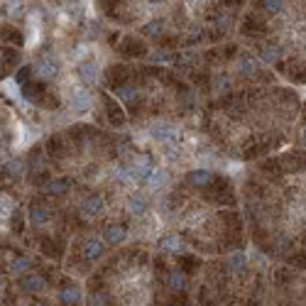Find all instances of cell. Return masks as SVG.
Returning a JSON list of instances; mask_svg holds the SVG:
<instances>
[{
	"instance_id": "obj_3",
	"label": "cell",
	"mask_w": 306,
	"mask_h": 306,
	"mask_svg": "<svg viewBox=\"0 0 306 306\" xmlns=\"http://www.w3.org/2000/svg\"><path fill=\"white\" fill-rule=\"evenodd\" d=\"M106 245H108V242L100 240V238H86V240L81 242V255H84V260H88V262L100 260L103 252H106Z\"/></svg>"
},
{
	"instance_id": "obj_9",
	"label": "cell",
	"mask_w": 306,
	"mask_h": 306,
	"mask_svg": "<svg viewBox=\"0 0 306 306\" xmlns=\"http://www.w3.org/2000/svg\"><path fill=\"white\" fill-rule=\"evenodd\" d=\"M81 299H84V294H81V289L76 284H69L59 292V304L62 306H76L81 304Z\"/></svg>"
},
{
	"instance_id": "obj_8",
	"label": "cell",
	"mask_w": 306,
	"mask_h": 306,
	"mask_svg": "<svg viewBox=\"0 0 306 306\" xmlns=\"http://www.w3.org/2000/svg\"><path fill=\"white\" fill-rule=\"evenodd\" d=\"M147 198L142 196V194H132V196H128V213L130 216H135V218H142V216H147Z\"/></svg>"
},
{
	"instance_id": "obj_2",
	"label": "cell",
	"mask_w": 306,
	"mask_h": 306,
	"mask_svg": "<svg viewBox=\"0 0 306 306\" xmlns=\"http://www.w3.org/2000/svg\"><path fill=\"white\" fill-rule=\"evenodd\" d=\"M81 216L88 220L98 218V216H103V211H106V201H103V196H98V194H93V196H86L84 201H81Z\"/></svg>"
},
{
	"instance_id": "obj_4",
	"label": "cell",
	"mask_w": 306,
	"mask_h": 306,
	"mask_svg": "<svg viewBox=\"0 0 306 306\" xmlns=\"http://www.w3.org/2000/svg\"><path fill=\"white\" fill-rule=\"evenodd\" d=\"M100 235H103V240L108 242V245H120L125 240V228H123L120 223H106L103 230H100Z\"/></svg>"
},
{
	"instance_id": "obj_16",
	"label": "cell",
	"mask_w": 306,
	"mask_h": 306,
	"mask_svg": "<svg viewBox=\"0 0 306 306\" xmlns=\"http://www.w3.org/2000/svg\"><path fill=\"white\" fill-rule=\"evenodd\" d=\"M106 304H108V299H106V296L100 294V292H98V294H93V296H91V306H106Z\"/></svg>"
},
{
	"instance_id": "obj_17",
	"label": "cell",
	"mask_w": 306,
	"mask_h": 306,
	"mask_svg": "<svg viewBox=\"0 0 306 306\" xmlns=\"http://www.w3.org/2000/svg\"><path fill=\"white\" fill-rule=\"evenodd\" d=\"M301 140H304V145H306V125H304V130H301Z\"/></svg>"
},
{
	"instance_id": "obj_13",
	"label": "cell",
	"mask_w": 306,
	"mask_h": 306,
	"mask_svg": "<svg viewBox=\"0 0 306 306\" xmlns=\"http://www.w3.org/2000/svg\"><path fill=\"white\" fill-rule=\"evenodd\" d=\"M157 248L162 252H176L181 248V240H179V235H162V238L157 240Z\"/></svg>"
},
{
	"instance_id": "obj_7",
	"label": "cell",
	"mask_w": 306,
	"mask_h": 306,
	"mask_svg": "<svg viewBox=\"0 0 306 306\" xmlns=\"http://www.w3.org/2000/svg\"><path fill=\"white\" fill-rule=\"evenodd\" d=\"M66 189H69V181L62 179V176H54V179H49V181L42 184V194L44 196H64Z\"/></svg>"
},
{
	"instance_id": "obj_1",
	"label": "cell",
	"mask_w": 306,
	"mask_h": 306,
	"mask_svg": "<svg viewBox=\"0 0 306 306\" xmlns=\"http://www.w3.org/2000/svg\"><path fill=\"white\" fill-rule=\"evenodd\" d=\"M91 103H93V96H91V91L86 86H76L69 93V106H71V110H76V113H86L91 108Z\"/></svg>"
},
{
	"instance_id": "obj_11",
	"label": "cell",
	"mask_w": 306,
	"mask_h": 306,
	"mask_svg": "<svg viewBox=\"0 0 306 306\" xmlns=\"http://www.w3.org/2000/svg\"><path fill=\"white\" fill-rule=\"evenodd\" d=\"M167 181H169V172L154 167V172L150 174V179H147V189H150V191H159L162 186H167Z\"/></svg>"
},
{
	"instance_id": "obj_6",
	"label": "cell",
	"mask_w": 306,
	"mask_h": 306,
	"mask_svg": "<svg viewBox=\"0 0 306 306\" xmlns=\"http://www.w3.org/2000/svg\"><path fill=\"white\" fill-rule=\"evenodd\" d=\"M20 289L25 292V294H39V292L44 289V277H42V274L27 272L20 279Z\"/></svg>"
},
{
	"instance_id": "obj_10",
	"label": "cell",
	"mask_w": 306,
	"mask_h": 306,
	"mask_svg": "<svg viewBox=\"0 0 306 306\" xmlns=\"http://www.w3.org/2000/svg\"><path fill=\"white\" fill-rule=\"evenodd\" d=\"M49 218H52V216H49V208L47 206H39V203H37V206H30V223H32L34 228L47 226Z\"/></svg>"
},
{
	"instance_id": "obj_5",
	"label": "cell",
	"mask_w": 306,
	"mask_h": 306,
	"mask_svg": "<svg viewBox=\"0 0 306 306\" xmlns=\"http://www.w3.org/2000/svg\"><path fill=\"white\" fill-rule=\"evenodd\" d=\"M32 257L30 255H17V257H12L10 262H8V272L12 277H22V274H27L32 270Z\"/></svg>"
},
{
	"instance_id": "obj_15",
	"label": "cell",
	"mask_w": 306,
	"mask_h": 306,
	"mask_svg": "<svg viewBox=\"0 0 306 306\" xmlns=\"http://www.w3.org/2000/svg\"><path fill=\"white\" fill-rule=\"evenodd\" d=\"M248 264V257L242 255V252H235V255H230L228 257V267L233 270V272H238V270H242Z\"/></svg>"
},
{
	"instance_id": "obj_14",
	"label": "cell",
	"mask_w": 306,
	"mask_h": 306,
	"mask_svg": "<svg viewBox=\"0 0 306 306\" xmlns=\"http://www.w3.org/2000/svg\"><path fill=\"white\" fill-rule=\"evenodd\" d=\"M167 284H169V289H174V292H184L189 282H186V274L169 272V274H167Z\"/></svg>"
},
{
	"instance_id": "obj_12",
	"label": "cell",
	"mask_w": 306,
	"mask_h": 306,
	"mask_svg": "<svg viewBox=\"0 0 306 306\" xmlns=\"http://www.w3.org/2000/svg\"><path fill=\"white\" fill-rule=\"evenodd\" d=\"M211 181H213V174H211L208 169H196V172H191V174H189V184L196 186V189L208 186Z\"/></svg>"
}]
</instances>
